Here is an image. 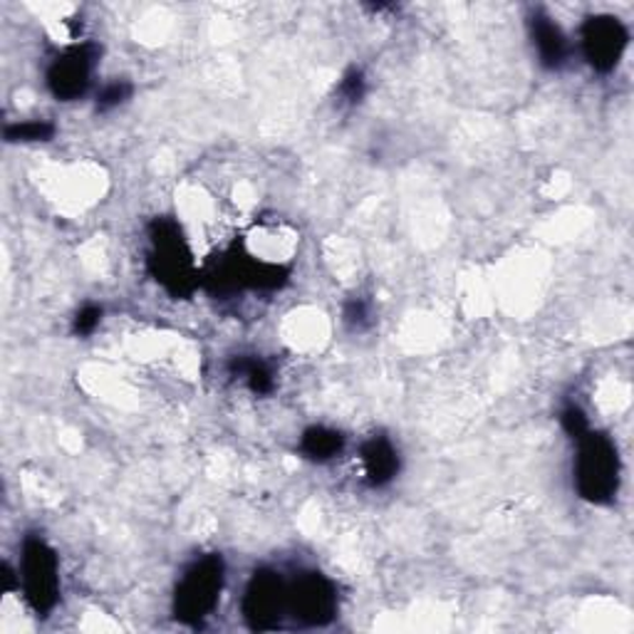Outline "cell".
<instances>
[{"mask_svg": "<svg viewBox=\"0 0 634 634\" xmlns=\"http://www.w3.org/2000/svg\"><path fill=\"white\" fill-rule=\"evenodd\" d=\"M152 253L149 273L174 298H189L199 288V270L194 266L181 228L172 218H157L149 226Z\"/></svg>", "mask_w": 634, "mask_h": 634, "instance_id": "1", "label": "cell"}, {"mask_svg": "<svg viewBox=\"0 0 634 634\" xmlns=\"http://www.w3.org/2000/svg\"><path fill=\"white\" fill-rule=\"evenodd\" d=\"M530 38L538 50V60L545 70H558L565 65L568 60V38L553 18L545 13H533L530 18Z\"/></svg>", "mask_w": 634, "mask_h": 634, "instance_id": "9", "label": "cell"}, {"mask_svg": "<svg viewBox=\"0 0 634 634\" xmlns=\"http://www.w3.org/2000/svg\"><path fill=\"white\" fill-rule=\"evenodd\" d=\"M578 493L595 506H605L620 491V456L610 436L588 432L578 439L575 464Z\"/></svg>", "mask_w": 634, "mask_h": 634, "instance_id": "2", "label": "cell"}, {"mask_svg": "<svg viewBox=\"0 0 634 634\" xmlns=\"http://www.w3.org/2000/svg\"><path fill=\"white\" fill-rule=\"evenodd\" d=\"M340 100L345 102V105H360L362 97L367 95V80H365V72L360 67H350L345 75L340 80Z\"/></svg>", "mask_w": 634, "mask_h": 634, "instance_id": "14", "label": "cell"}, {"mask_svg": "<svg viewBox=\"0 0 634 634\" xmlns=\"http://www.w3.org/2000/svg\"><path fill=\"white\" fill-rule=\"evenodd\" d=\"M582 55L595 72H612L625 55L630 33L615 15H592L582 25Z\"/></svg>", "mask_w": 634, "mask_h": 634, "instance_id": "6", "label": "cell"}, {"mask_svg": "<svg viewBox=\"0 0 634 634\" xmlns=\"http://www.w3.org/2000/svg\"><path fill=\"white\" fill-rule=\"evenodd\" d=\"M129 97H132V82L114 80L110 85L102 87V92L97 95V112H110L114 107H119Z\"/></svg>", "mask_w": 634, "mask_h": 634, "instance_id": "15", "label": "cell"}, {"mask_svg": "<svg viewBox=\"0 0 634 634\" xmlns=\"http://www.w3.org/2000/svg\"><path fill=\"white\" fill-rule=\"evenodd\" d=\"M95 60H97V48L92 43L70 48L67 53H62L48 70L50 92L62 102H72L85 95Z\"/></svg>", "mask_w": 634, "mask_h": 634, "instance_id": "8", "label": "cell"}, {"mask_svg": "<svg viewBox=\"0 0 634 634\" xmlns=\"http://www.w3.org/2000/svg\"><path fill=\"white\" fill-rule=\"evenodd\" d=\"M362 464H365L367 481L374 488L387 486L399 474V454L387 436H372L362 444Z\"/></svg>", "mask_w": 634, "mask_h": 634, "instance_id": "10", "label": "cell"}, {"mask_svg": "<svg viewBox=\"0 0 634 634\" xmlns=\"http://www.w3.org/2000/svg\"><path fill=\"white\" fill-rule=\"evenodd\" d=\"M58 555L40 536H30L23 543L20 560V580H23L25 600L38 617H48L60 597Z\"/></svg>", "mask_w": 634, "mask_h": 634, "instance_id": "4", "label": "cell"}, {"mask_svg": "<svg viewBox=\"0 0 634 634\" xmlns=\"http://www.w3.org/2000/svg\"><path fill=\"white\" fill-rule=\"evenodd\" d=\"M228 372H231L233 377L246 380L248 389H251L253 394H270L276 389L273 370H270L263 360L233 357L231 365H228Z\"/></svg>", "mask_w": 634, "mask_h": 634, "instance_id": "12", "label": "cell"}, {"mask_svg": "<svg viewBox=\"0 0 634 634\" xmlns=\"http://www.w3.org/2000/svg\"><path fill=\"white\" fill-rule=\"evenodd\" d=\"M560 424H563V429H565V434L570 436V439H575V441L580 439V436H585L590 432L585 412H582L580 407H575V404H570V407L563 412V417H560Z\"/></svg>", "mask_w": 634, "mask_h": 634, "instance_id": "16", "label": "cell"}, {"mask_svg": "<svg viewBox=\"0 0 634 634\" xmlns=\"http://www.w3.org/2000/svg\"><path fill=\"white\" fill-rule=\"evenodd\" d=\"M226 568L221 555H204L186 570L174 592V615L184 625H199L214 612L224 590Z\"/></svg>", "mask_w": 634, "mask_h": 634, "instance_id": "3", "label": "cell"}, {"mask_svg": "<svg viewBox=\"0 0 634 634\" xmlns=\"http://www.w3.org/2000/svg\"><path fill=\"white\" fill-rule=\"evenodd\" d=\"M100 320H102V308L85 305L75 315V322H72V332H75V335H80V337H87L100 328Z\"/></svg>", "mask_w": 634, "mask_h": 634, "instance_id": "17", "label": "cell"}, {"mask_svg": "<svg viewBox=\"0 0 634 634\" xmlns=\"http://www.w3.org/2000/svg\"><path fill=\"white\" fill-rule=\"evenodd\" d=\"M288 607L295 620L310 627H322L337 615V592L335 585L320 573L300 575L293 588H288Z\"/></svg>", "mask_w": 634, "mask_h": 634, "instance_id": "7", "label": "cell"}, {"mask_svg": "<svg viewBox=\"0 0 634 634\" xmlns=\"http://www.w3.org/2000/svg\"><path fill=\"white\" fill-rule=\"evenodd\" d=\"M345 449V436L330 426H310L300 439V451L313 461H330Z\"/></svg>", "mask_w": 634, "mask_h": 634, "instance_id": "11", "label": "cell"}, {"mask_svg": "<svg viewBox=\"0 0 634 634\" xmlns=\"http://www.w3.org/2000/svg\"><path fill=\"white\" fill-rule=\"evenodd\" d=\"M288 610V588L276 570H256L243 595V617L248 627L266 632L280 625Z\"/></svg>", "mask_w": 634, "mask_h": 634, "instance_id": "5", "label": "cell"}, {"mask_svg": "<svg viewBox=\"0 0 634 634\" xmlns=\"http://www.w3.org/2000/svg\"><path fill=\"white\" fill-rule=\"evenodd\" d=\"M55 137V124L48 119H28L18 124H8V142H50Z\"/></svg>", "mask_w": 634, "mask_h": 634, "instance_id": "13", "label": "cell"}, {"mask_svg": "<svg viewBox=\"0 0 634 634\" xmlns=\"http://www.w3.org/2000/svg\"><path fill=\"white\" fill-rule=\"evenodd\" d=\"M345 322L352 330H365L370 325V305L362 298H352L345 305Z\"/></svg>", "mask_w": 634, "mask_h": 634, "instance_id": "18", "label": "cell"}]
</instances>
